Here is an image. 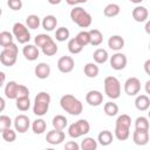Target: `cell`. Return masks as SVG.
<instances>
[{
  "mask_svg": "<svg viewBox=\"0 0 150 150\" xmlns=\"http://www.w3.org/2000/svg\"><path fill=\"white\" fill-rule=\"evenodd\" d=\"M43 29L48 30V32H52L56 28L57 26V19L54 16V15H46L43 19H42V22H41Z\"/></svg>",
  "mask_w": 150,
  "mask_h": 150,
  "instance_id": "21",
  "label": "cell"
},
{
  "mask_svg": "<svg viewBox=\"0 0 150 150\" xmlns=\"http://www.w3.org/2000/svg\"><path fill=\"white\" fill-rule=\"evenodd\" d=\"M1 135H2L4 141H6L8 143H12V142H14L16 139V130H13L11 128H7V129L2 130Z\"/></svg>",
  "mask_w": 150,
  "mask_h": 150,
  "instance_id": "40",
  "label": "cell"
},
{
  "mask_svg": "<svg viewBox=\"0 0 150 150\" xmlns=\"http://www.w3.org/2000/svg\"><path fill=\"white\" fill-rule=\"evenodd\" d=\"M135 107L139 111H145L150 108V98L148 95H138L135 100Z\"/></svg>",
  "mask_w": 150,
  "mask_h": 150,
  "instance_id": "20",
  "label": "cell"
},
{
  "mask_svg": "<svg viewBox=\"0 0 150 150\" xmlns=\"http://www.w3.org/2000/svg\"><path fill=\"white\" fill-rule=\"evenodd\" d=\"M22 54L23 56L28 60V61H35L39 55H40V52H39V47L36 45H29V43H26L25 47L22 48Z\"/></svg>",
  "mask_w": 150,
  "mask_h": 150,
  "instance_id": "14",
  "label": "cell"
},
{
  "mask_svg": "<svg viewBox=\"0 0 150 150\" xmlns=\"http://www.w3.org/2000/svg\"><path fill=\"white\" fill-rule=\"evenodd\" d=\"M75 38L80 42V45L83 47H86L87 45H90V34L87 30H81Z\"/></svg>",
  "mask_w": 150,
  "mask_h": 150,
  "instance_id": "39",
  "label": "cell"
},
{
  "mask_svg": "<svg viewBox=\"0 0 150 150\" xmlns=\"http://www.w3.org/2000/svg\"><path fill=\"white\" fill-rule=\"evenodd\" d=\"M13 35L18 40L19 43L26 45L30 40V33L28 30V27L21 22H15L13 25Z\"/></svg>",
  "mask_w": 150,
  "mask_h": 150,
  "instance_id": "7",
  "label": "cell"
},
{
  "mask_svg": "<svg viewBox=\"0 0 150 150\" xmlns=\"http://www.w3.org/2000/svg\"><path fill=\"white\" fill-rule=\"evenodd\" d=\"M132 18L136 22H144L149 16V12L144 6H136L132 9Z\"/></svg>",
  "mask_w": 150,
  "mask_h": 150,
  "instance_id": "17",
  "label": "cell"
},
{
  "mask_svg": "<svg viewBox=\"0 0 150 150\" xmlns=\"http://www.w3.org/2000/svg\"><path fill=\"white\" fill-rule=\"evenodd\" d=\"M148 116H149V118H150V110H149V112H148Z\"/></svg>",
  "mask_w": 150,
  "mask_h": 150,
  "instance_id": "56",
  "label": "cell"
},
{
  "mask_svg": "<svg viewBox=\"0 0 150 150\" xmlns=\"http://www.w3.org/2000/svg\"><path fill=\"white\" fill-rule=\"evenodd\" d=\"M144 71L150 76V59L144 62Z\"/></svg>",
  "mask_w": 150,
  "mask_h": 150,
  "instance_id": "47",
  "label": "cell"
},
{
  "mask_svg": "<svg viewBox=\"0 0 150 150\" xmlns=\"http://www.w3.org/2000/svg\"><path fill=\"white\" fill-rule=\"evenodd\" d=\"M13 125H14V129L20 132V134H23L26 132L28 129H29V125H30V121H29V117L21 114V115H18L14 121H13Z\"/></svg>",
  "mask_w": 150,
  "mask_h": 150,
  "instance_id": "9",
  "label": "cell"
},
{
  "mask_svg": "<svg viewBox=\"0 0 150 150\" xmlns=\"http://www.w3.org/2000/svg\"><path fill=\"white\" fill-rule=\"evenodd\" d=\"M15 105L20 111H27L30 108L29 96L28 97H19V98H16V104Z\"/></svg>",
  "mask_w": 150,
  "mask_h": 150,
  "instance_id": "36",
  "label": "cell"
},
{
  "mask_svg": "<svg viewBox=\"0 0 150 150\" xmlns=\"http://www.w3.org/2000/svg\"><path fill=\"white\" fill-rule=\"evenodd\" d=\"M109 55H108V52L103 48H97L94 54H93V59H94V62H96L97 64H102L104 62H107Z\"/></svg>",
  "mask_w": 150,
  "mask_h": 150,
  "instance_id": "23",
  "label": "cell"
},
{
  "mask_svg": "<svg viewBox=\"0 0 150 150\" xmlns=\"http://www.w3.org/2000/svg\"><path fill=\"white\" fill-rule=\"evenodd\" d=\"M86 101L91 107H98L103 102V94L98 90H89L86 95Z\"/></svg>",
  "mask_w": 150,
  "mask_h": 150,
  "instance_id": "13",
  "label": "cell"
},
{
  "mask_svg": "<svg viewBox=\"0 0 150 150\" xmlns=\"http://www.w3.org/2000/svg\"><path fill=\"white\" fill-rule=\"evenodd\" d=\"M104 93L109 98L116 100L121 95V82L115 76H107L104 79Z\"/></svg>",
  "mask_w": 150,
  "mask_h": 150,
  "instance_id": "5",
  "label": "cell"
},
{
  "mask_svg": "<svg viewBox=\"0 0 150 150\" xmlns=\"http://www.w3.org/2000/svg\"><path fill=\"white\" fill-rule=\"evenodd\" d=\"M12 124H13V122L8 116H6V115H1L0 116V131L5 130L7 128H11Z\"/></svg>",
  "mask_w": 150,
  "mask_h": 150,
  "instance_id": "43",
  "label": "cell"
},
{
  "mask_svg": "<svg viewBox=\"0 0 150 150\" xmlns=\"http://www.w3.org/2000/svg\"><path fill=\"white\" fill-rule=\"evenodd\" d=\"M52 124H53V128H54V129L63 130V129L67 127L68 121H67V118H66L63 115H56V116L53 118Z\"/></svg>",
  "mask_w": 150,
  "mask_h": 150,
  "instance_id": "29",
  "label": "cell"
},
{
  "mask_svg": "<svg viewBox=\"0 0 150 150\" xmlns=\"http://www.w3.org/2000/svg\"><path fill=\"white\" fill-rule=\"evenodd\" d=\"M69 35H70V32L66 27H59L56 29V32H55V39L57 41H60V42H63V41L68 40Z\"/></svg>",
  "mask_w": 150,
  "mask_h": 150,
  "instance_id": "33",
  "label": "cell"
},
{
  "mask_svg": "<svg viewBox=\"0 0 150 150\" xmlns=\"http://www.w3.org/2000/svg\"><path fill=\"white\" fill-rule=\"evenodd\" d=\"M42 21H40V18L35 14H30L26 18V26L29 28V29H36L40 27Z\"/></svg>",
  "mask_w": 150,
  "mask_h": 150,
  "instance_id": "31",
  "label": "cell"
},
{
  "mask_svg": "<svg viewBox=\"0 0 150 150\" xmlns=\"http://www.w3.org/2000/svg\"><path fill=\"white\" fill-rule=\"evenodd\" d=\"M88 0H80V4H84V2H87Z\"/></svg>",
  "mask_w": 150,
  "mask_h": 150,
  "instance_id": "55",
  "label": "cell"
},
{
  "mask_svg": "<svg viewBox=\"0 0 150 150\" xmlns=\"http://www.w3.org/2000/svg\"><path fill=\"white\" fill-rule=\"evenodd\" d=\"M89 131H90V124L84 118H81L75 123H71L68 127V135L71 138H79L83 135H87Z\"/></svg>",
  "mask_w": 150,
  "mask_h": 150,
  "instance_id": "6",
  "label": "cell"
},
{
  "mask_svg": "<svg viewBox=\"0 0 150 150\" xmlns=\"http://www.w3.org/2000/svg\"><path fill=\"white\" fill-rule=\"evenodd\" d=\"M130 136V128L124 127H116L115 125V137L118 141H125Z\"/></svg>",
  "mask_w": 150,
  "mask_h": 150,
  "instance_id": "30",
  "label": "cell"
},
{
  "mask_svg": "<svg viewBox=\"0 0 150 150\" xmlns=\"http://www.w3.org/2000/svg\"><path fill=\"white\" fill-rule=\"evenodd\" d=\"M144 89H145V93L148 95H150V80L145 82V86H144Z\"/></svg>",
  "mask_w": 150,
  "mask_h": 150,
  "instance_id": "49",
  "label": "cell"
},
{
  "mask_svg": "<svg viewBox=\"0 0 150 150\" xmlns=\"http://www.w3.org/2000/svg\"><path fill=\"white\" fill-rule=\"evenodd\" d=\"M64 132L62 130H57V129H53L50 131L47 132L46 135V141L47 143L52 144V145H57L60 143H62L64 141Z\"/></svg>",
  "mask_w": 150,
  "mask_h": 150,
  "instance_id": "12",
  "label": "cell"
},
{
  "mask_svg": "<svg viewBox=\"0 0 150 150\" xmlns=\"http://www.w3.org/2000/svg\"><path fill=\"white\" fill-rule=\"evenodd\" d=\"M149 49H150V43H149Z\"/></svg>",
  "mask_w": 150,
  "mask_h": 150,
  "instance_id": "57",
  "label": "cell"
},
{
  "mask_svg": "<svg viewBox=\"0 0 150 150\" xmlns=\"http://www.w3.org/2000/svg\"><path fill=\"white\" fill-rule=\"evenodd\" d=\"M0 103H1V107H0V111H4V108H5V100L1 97L0 98Z\"/></svg>",
  "mask_w": 150,
  "mask_h": 150,
  "instance_id": "51",
  "label": "cell"
},
{
  "mask_svg": "<svg viewBox=\"0 0 150 150\" xmlns=\"http://www.w3.org/2000/svg\"><path fill=\"white\" fill-rule=\"evenodd\" d=\"M103 109H104L105 115L107 116H110V117L116 116L117 112H118V105L116 103H114V102H107V103H104Z\"/></svg>",
  "mask_w": 150,
  "mask_h": 150,
  "instance_id": "35",
  "label": "cell"
},
{
  "mask_svg": "<svg viewBox=\"0 0 150 150\" xmlns=\"http://www.w3.org/2000/svg\"><path fill=\"white\" fill-rule=\"evenodd\" d=\"M67 47H68V50H69L71 54H79V53H81L82 49H83V46L80 45V42L76 40V38L70 39V40L68 41Z\"/></svg>",
  "mask_w": 150,
  "mask_h": 150,
  "instance_id": "32",
  "label": "cell"
},
{
  "mask_svg": "<svg viewBox=\"0 0 150 150\" xmlns=\"http://www.w3.org/2000/svg\"><path fill=\"white\" fill-rule=\"evenodd\" d=\"M97 142L103 145V146H107L109 144H111L112 142V134L109 131V130H103L98 134V137H97Z\"/></svg>",
  "mask_w": 150,
  "mask_h": 150,
  "instance_id": "26",
  "label": "cell"
},
{
  "mask_svg": "<svg viewBox=\"0 0 150 150\" xmlns=\"http://www.w3.org/2000/svg\"><path fill=\"white\" fill-rule=\"evenodd\" d=\"M48 2L50 5H59L61 2V0H48Z\"/></svg>",
  "mask_w": 150,
  "mask_h": 150,
  "instance_id": "52",
  "label": "cell"
},
{
  "mask_svg": "<svg viewBox=\"0 0 150 150\" xmlns=\"http://www.w3.org/2000/svg\"><path fill=\"white\" fill-rule=\"evenodd\" d=\"M130 2H132V4H141L143 0H129Z\"/></svg>",
  "mask_w": 150,
  "mask_h": 150,
  "instance_id": "54",
  "label": "cell"
},
{
  "mask_svg": "<svg viewBox=\"0 0 150 150\" xmlns=\"http://www.w3.org/2000/svg\"><path fill=\"white\" fill-rule=\"evenodd\" d=\"M18 88H19V84L15 81H9L5 86V96L9 100H16L18 98Z\"/></svg>",
  "mask_w": 150,
  "mask_h": 150,
  "instance_id": "19",
  "label": "cell"
},
{
  "mask_svg": "<svg viewBox=\"0 0 150 150\" xmlns=\"http://www.w3.org/2000/svg\"><path fill=\"white\" fill-rule=\"evenodd\" d=\"M116 127H124V128H130L131 125V117L127 114H122L117 117L116 120V123H115Z\"/></svg>",
  "mask_w": 150,
  "mask_h": 150,
  "instance_id": "37",
  "label": "cell"
},
{
  "mask_svg": "<svg viewBox=\"0 0 150 150\" xmlns=\"http://www.w3.org/2000/svg\"><path fill=\"white\" fill-rule=\"evenodd\" d=\"M46 128H47V124H46V121L42 120V118H36L35 121H33L32 123V130L34 134L36 135H41L46 131Z\"/></svg>",
  "mask_w": 150,
  "mask_h": 150,
  "instance_id": "25",
  "label": "cell"
},
{
  "mask_svg": "<svg viewBox=\"0 0 150 150\" xmlns=\"http://www.w3.org/2000/svg\"><path fill=\"white\" fill-rule=\"evenodd\" d=\"M13 33H9L7 30H4L0 33V45L1 47H6L11 43H13Z\"/></svg>",
  "mask_w": 150,
  "mask_h": 150,
  "instance_id": "38",
  "label": "cell"
},
{
  "mask_svg": "<svg viewBox=\"0 0 150 150\" xmlns=\"http://www.w3.org/2000/svg\"><path fill=\"white\" fill-rule=\"evenodd\" d=\"M70 19L81 28H88L93 21L91 15L87 11H84L82 7H79V6H75L70 11Z\"/></svg>",
  "mask_w": 150,
  "mask_h": 150,
  "instance_id": "2",
  "label": "cell"
},
{
  "mask_svg": "<svg viewBox=\"0 0 150 150\" xmlns=\"http://www.w3.org/2000/svg\"><path fill=\"white\" fill-rule=\"evenodd\" d=\"M50 103V95L46 91L39 93L34 98V105H33V112L36 116H43L47 114L49 109Z\"/></svg>",
  "mask_w": 150,
  "mask_h": 150,
  "instance_id": "3",
  "label": "cell"
},
{
  "mask_svg": "<svg viewBox=\"0 0 150 150\" xmlns=\"http://www.w3.org/2000/svg\"><path fill=\"white\" fill-rule=\"evenodd\" d=\"M60 105L66 112H68L69 115H73V116L80 115L83 110V105H82L81 101L79 98H76L75 96H73L71 94L63 95L60 98Z\"/></svg>",
  "mask_w": 150,
  "mask_h": 150,
  "instance_id": "1",
  "label": "cell"
},
{
  "mask_svg": "<svg viewBox=\"0 0 150 150\" xmlns=\"http://www.w3.org/2000/svg\"><path fill=\"white\" fill-rule=\"evenodd\" d=\"M127 56L123 53H115L111 57H110V67L115 70H122L127 67Z\"/></svg>",
  "mask_w": 150,
  "mask_h": 150,
  "instance_id": "10",
  "label": "cell"
},
{
  "mask_svg": "<svg viewBox=\"0 0 150 150\" xmlns=\"http://www.w3.org/2000/svg\"><path fill=\"white\" fill-rule=\"evenodd\" d=\"M81 148V145H79L75 141H69L64 144V149L66 150H79Z\"/></svg>",
  "mask_w": 150,
  "mask_h": 150,
  "instance_id": "46",
  "label": "cell"
},
{
  "mask_svg": "<svg viewBox=\"0 0 150 150\" xmlns=\"http://www.w3.org/2000/svg\"><path fill=\"white\" fill-rule=\"evenodd\" d=\"M29 96V89L23 86V84H19L18 88V98L19 97H28Z\"/></svg>",
  "mask_w": 150,
  "mask_h": 150,
  "instance_id": "45",
  "label": "cell"
},
{
  "mask_svg": "<svg viewBox=\"0 0 150 150\" xmlns=\"http://www.w3.org/2000/svg\"><path fill=\"white\" fill-rule=\"evenodd\" d=\"M144 29H145L146 34H149V35H150V20H148V21H146V23H145V27H144Z\"/></svg>",
  "mask_w": 150,
  "mask_h": 150,
  "instance_id": "50",
  "label": "cell"
},
{
  "mask_svg": "<svg viewBox=\"0 0 150 150\" xmlns=\"http://www.w3.org/2000/svg\"><path fill=\"white\" fill-rule=\"evenodd\" d=\"M121 12V7L117 5V4H108L104 9H103V14L107 16V18H114V16H117Z\"/></svg>",
  "mask_w": 150,
  "mask_h": 150,
  "instance_id": "24",
  "label": "cell"
},
{
  "mask_svg": "<svg viewBox=\"0 0 150 150\" xmlns=\"http://www.w3.org/2000/svg\"><path fill=\"white\" fill-rule=\"evenodd\" d=\"M83 71H84V75H86L87 77L94 79V77H96V76L98 75L100 68H98V66H97L96 62H89V63H87V64L84 66Z\"/></svg>",
  "mask_w": 150,
  "mask_h": 150,
  "instance_id": "22",
  "label": "cell"
},
{
  "mask_svg": "<svg viewBox=\"0 0 150 150\" xmlns=\"http://www.w3.org/2000/svg\"><path fill=\"white\" fill-rule=\"evenodd\" d=\"M18 53H19V49H18V46L14 42L4 47V49L0 53V62L6 67L14 66L15 62H16Z\"/></svg>",
  "mask_w": 150,
  "mask_h": 150,
  "instance_id": "4",
  "label": "cell"
},
{
  "mask_svg": "<svg viewBox=\"0 0 150 150\" xmlns=\"http://www.w3.org/2000/svg\"><path fill=\"white\" fill-rule=\"evenodd\" d=\"M66 2L70 6H76L77 4H80V0H66Z\"/></svg>",
  "mask_w": 150,
  "mask_h": 150,
  "instance_id": "48",
  "label": "cell"
},
{
  "mask_svg": "<svg viewBox=\"0 0 150 150\" xmlns=\"http://www.w3.org/2000/svg\"><path fill=\"white\" fill-rule=\"evenodd\" d=\"M132 139L136 145H145L149 142V130L135 129L132 134Z\"/></svg>",
  "mask_w": 150,
  "mask_h": 150,
  "instance_id": "15",
  "label": "cell"
},
{
  "mask_svg": "<svg viewBox=\"0 0 150 150\" xmlns=\"http://www.w3.org/2000/svg\"><path fill=\"white\" fill-rule=\"evenodd\" d=\"M97 148V141L93 137H86L81 142V149L82 150H95Z\"/></svg>",
  "mask_w": 150,
  "mask_h": 150,
  "instance_id": "34",
  "label": "cell"
},
{
  "mask_svg": "<svg viewBox=\"0 0 150 150\" xmlns=\"http://www.w3.org/2000/svg\"><path fill=\"white\" fill-rule=\"evenodd\" d=\"M41 50H42V53H43L46 56H53V55H55V54L57 53L59 48H57V45L55 43V41L52 40V41H49L48 43H46V45L41 48Z\"/></svg>",
  "mask_w": 150,
  "mask_h": 150,
  "instance_id": "27",
  "label": "cell"
},
{
  "mask_svg": "<svg viewBox=\"0 0 150 150\" xmlns=\"http://www.w3.org/2000/svg\"><path fill=\"white\" fill-rule=\"evenodd\" d=\"M108 47L112 50H121L124 47V39L121 35H111L108 40Z\"/></svg>",
  "mask_w": 150,
  "mask_h": 150,
  "instance_id": "18",
  "label": "cell"
},
{
  "mask_svg": "<svg viewBox=\"0 0 150 150\" xmlns=\"http://www.w3.org/2000/svg\"><path fill=\"white\" fill-rule=\"evenodd\" d=\"M53 40V38H50L49 35H47V34H39V35H36L35 36V39H34V42H35V45L38 46V47H40V48H42L46 43H48L49 41H52Z\"/></svg>",
  "mask_w": 150,
  "mask_h": 150,
  "instance_id": "42",
  "label": "cell"
},
{
  "mask_svg": "<svg viewBox=\"0 0 150 150\" xmlns=\"http://www.w3.org/2000/svg\"><path fill=\"white\" fill-rule=\"evenodd\" d=\"M141 90V81L137 77H129L124 82V91L129 96H136Z\"/></svg>",
  "mask_w": 150,
  "mask_h": 150,
  "instance_id": "8",
  "label": "cell"
},
{
  "mask_svg": "<svg viewBox=\"0 0 150 150\" xmlns=\"http://www.w3.org/2000/svg\"><path fill=\"white\" fill-rule=\"evenodd\" d=\"M0 75H1V84H4V83H5V73L1 71Z\"/></svg>",
  "mask_w": 150,
  "mask_h": 150,
  "instance_id": "53",
  "label": "cell"
},
{
  "mask_svg": "<svg viewBox=\"0 0 150 150\" xmlns=\"http://www.w3.org/2000/svg\"><path fill=\"white\" fill-rule=\"evenodd\" d=\"M74 66H75V62H74V59L71 56H61L57 61V69L61 71V73H70L73 69H74Z\"/></svg>",
  "mask_w": 150,
  "mask_h": 150,
  "instance_id": "11",
  "label": "cell"
},
{
  "mask_svg": "<svg viewBox=\"0 0 150 150\" xmlns=\"http://www.w3.org/2000/svg\"><path fill=\"white\" fill-rule=\"evenodd\" d=\"M149 120L144 116H139L135 120V129L139 130H149Z\"/></svg>",
  "mask_w": 150,
  "mask_h": 150,
  "instance_id": "41",
  "label": "cell"
},
{
  "mask_svg": "<svg viewBox=\"0 0 150 150\" xmlns=\"http://www.w3.org/2000/svg\"><path fill=\"white\" fill-rule=\"evenodd\" d=\"M50 66L46 62H40L35 66V69H34V73H35V76L40 80H45L47 79L49 75H50Z\"/></svg>",
  "mask_w": 150,
  "mask_h": 150,
  "instance_id": "16",
  "label": "cell"
},
{
  "mask_svg": "<svg viewBox=\"0 0 150 150\" xmlns=\"http://www.w3.org/2000/svg\"><path fill=\"white\" fill-rule=\"evenodd\" d=\"M90 34V45L91 46H100L103 41V35L98 29H90L89 30Z\"/></svg>",
  "mask_w": 150,
  "mask_h": 150,
  "instance_id": "28",
  "label": "cell"
},
{
  "mask_svg": "<svg viewBox=\"0 0 150 150\" xmlns=\"http://www.w3.org/2000/svg\"><path fill=\"white\" fill-rule=\"evenodd\" d=\"M7 5L12 11H20L22 8L21 0H7Z\"/></svg>",
  "mask_w": 150,
  "mask_h": 150,
  "instance_id": "44",
  "label": "cell"
}]
</instances>
